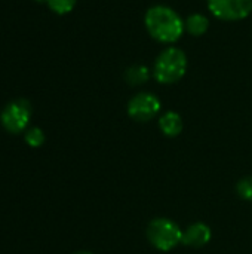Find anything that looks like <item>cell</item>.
I'll return each mask as SVG.
<instances>
[{"label":"cell","mask_w":252,"mask_h":254,"mask_svg":"<svg viewBox=\"0 0 252 254\" xmlns=\"http://www.w3.org/2000/svg\"><path fill=\"white\" fill-rule=\"evenodd\" d=\"M144 25L150 37L163 45H174L186 31L184 19L175 9L166 4L149 7L144 15Z\"/></svg>","instance_id":"obj_1"},{"label":"cell","mask_w":252,"mask_h":254,"mask_svg":"<svg viewBox=\"0 0 252 254\" xmlns=\"http://www.w3.org/2000/svg\"><path fill=\"white\" fill-rule=\"evenodd\" d=\"M187 67L189 60L186 52L177 46H168L154 61L153 77L162 85H172L184 77Z\"/></svg>","instance_id":"obj_2"},{"label":"cell","mask_w":252,"mask_h":254,"mask_svg":"<svg viewBox=\"0 0 252 254\" xmlns=\"http://www.w3.org/2000/svg\"><path fill=\"white\" fill-rule=\"evenodd\" d=\"M146 237L149 243L159 252H171L183 240V231L180 226L166 217H157L149 222L146 228Z\"/></svg>","instance_id":"obj_3"},{"label":"cell","mask_w":252,"mask_h":254,"mask_svg":"<svg viewBox=\"0 0 252 254\" xmlns=\"http://www.w3.org/2000/svg\"><path fill=\"white\" fill-rule=\"evenodd\" d=\"M30 119L31 104L25 98H18L7 103L0 113V124L10 134H19L28 129Z\"/></svg>","instance_id":"obj_4"},{"label":"cell","mask_w":252,"mask_h":254,"mask_svg":"<svg viewBox=\"0 0 252 254\" xmlns=\"http://www.w3.org/2000/svg\"><path fill=\"white\" fill-rule=\"evenodd\" d=\"M209 12L220 21H242L252 12V0H206Z\"/></svg>","instance_id":"obj_5"},{"label":"cell","mask_w":252,"mask_h":254,"mask_svg":"<svg viewBox=\"0 0 252 254\" xmlns=\"http://www.w3.org/2000/svg\"><path fill=\"white\" fill-rule=\"evenodd\" d=\"M162 109V103L157 95L151 92L135 94L126 106L128 116L137 122H149L154 119Z\"/></svg>","instance_id":"obj_6"},{"label":"cell","mask_w":252,"mask_h":254,"mask_svg":"<svg viewBox=\"0 0 252 254\" xmlns=\"http://www.w3.org/2000/svg\"><path fill=\"white\" fill-rule=\"evenodd\" d=\"M211 238H212L211 228L203 222H196V223H192L190 226H187L186 231H183L181 244H184L187 247L201 249V247L206 246L211 241Z\"/></svg>","instance_id":"obj_7"},{"label":"cell","mask_w":252,"mask_h":254,"mask_svg":"<svg viewBox=\"0 0 252 254\" xmlns=\"http://www.w3.org/2000/svg\"><path fill=\"white\" fill-rule=\"evenodd\" d=\"M159 129L165 137L174 138L183 131V118L174 110L165 112L159 118Z\"/></svg>","instance_id":"obj_8"},{"label":"cell","mask_w":252,"mask_h":254,"mask_svg":"<svg viewBox=\"0 0 252 254\" xmlns=\"http://www.w3.org/2000/svg\"><path fill=\"white\" fill-rule=\"evenodd\" d=\"M151 76V70L144 64H134L128 67L125 71V80L129 86H141L147 83Z\"/></svg>","instance_id":"obj_9"},{"label":"cell","mask_w":252,"mask_h":254,"mask_svg":"<svg viewBox=\"0 0 252 254\" xmlns=\"http://www.w3.org/2000/svg\"><path fill=\"white\" fill-rule=\"evenodd\" d=\"M184 28L195 37L203 36L209 30V19L203 13H192L184 19Z\"/></svg>","instance_id":"obj_10"},{"label":"cell","mask_w":252,"mask_h":254,"mask_svg":"<svg viewBox=\"0 0 252 254\" xmlns=\"http://www.w3.org/2000/svg\"><path fill=\"white\" fill-rule=\"evenodd\" d=\"M77 0H46L48 7L56 15H67L76 7Z\"/></svg>","instance_id":"obj_11"},{"label":"cell","mask_w":252,"mask_h":254,"mask_svg":"<svg viewBox=\"0 0 252 254\" xmlns=\"http://www.w3.org/2000/svg\"><path fill=\"white\" fill-rule=\"evenodd\" d=\"M24 138H25V143H27L30 147H34V149L40 147V146L45 143V140H46L43 129H40L39 127H31V128H28V129L25 131Z\"/></svg>","instance_id":"obj_12"},{"label":"cell","mask_w":252,"mask_h":254,"mask_svg":"<svg viewBox=\"0 0 252 254\" xmlns=\"http://www.w3.org/2000/svg\"><path fill=\"white\" fill-rule=\"evenodd\" d=\"M236 193L245 201H252V176H245L236 183Z\"/></svg>","instance_id":"obj_13"},{"label":"cell","mask_w":252,"mask_h":254,"mask_svg":"<svg viewBox=\"0 0 252 254\" xmlns=\"http://www.w3.org/2000/svg\"><path fill=\"white\" fill-rule=\"evenodd\" d=\"M74 254H94V253H91V252H85V250H82V252H77V253H74Z\"/></svg>","instance_id":"obj_14"},{"label":"cell","mask_w":252,"mask_h":254,"mask_svg":"<svg viewBox=\"0 0 252 254\" xmlns=\"http://www.w3.org/2000/svg\"><path fill=\"white\" fill-rule=\"evenodd\" d=\"M36 1H37V3H43V1L46 3V0H36Z\"/></svg>","instance_id":"obj_15"}]
</instances>
